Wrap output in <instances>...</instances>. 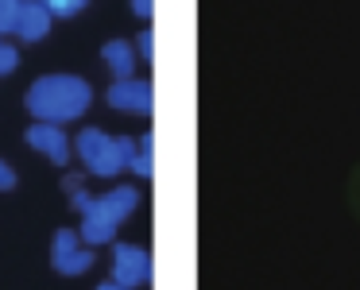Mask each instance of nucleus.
I'll return each instance as SVG.
<instances>
[{
    "label": "nucleus",
    "mask_w": 360,
    "mask_h": 290,
    "mask_svg": "<svg viewBox=\"0 0 360 290\" xmlns=\"http://www.w3.org/2000/svg\"><path fill=\"white\" fill-rule=\"evenodd\" d=\"M94 93L82 78L74 74H47L32 86L27 93V112L43 124H66V120H78L89 109Z\"/></svg>",
    "instance_id": "nucleus-1"
},
{
    "label": "nucleus",
    "mask_w": 360,
    "mask_h": 290,
    "mask_svg": "<svg viewBox=\"0 0 360 290\" xmlns=\"http://www.w3.org/2000/svg\"><path fill=\"white\" fill-rule=\"evenodd\" d=\"M78 155H82V163H86L94 174L112 178V174H120L124 166H132L136 143L128 140V136L117 140V136L101 132V128H86V132L78 136Z\"/></svg>",
    "instance_id": "nucleus-2"
},
{
    "label": "nucleus",
    "mask_w": 360,
    "mask_h": 290,
    "mask_svg": "<svg viewBox=\"0 0 360 290\" xmlns=\"http://www.w3.org/2000/svg\"><path fill=\"white\" fill-rule=\"evenodd\" d=\"M136 205H140V194H136L132 186H117V190H109V194L94 197V205L86 209V220H82V240H89V244L112 240L117 225L136 209Z\"/></svg>",
    "instance_id": "nucleus-3"
},
{
    "label": "nucleus",
    "mask_w": 360,
    "mask_h": 290,
    "mask_svg": "<svg viewBox=\"0 0 360 290\" xmlns=\"http://www.w3.org/2000/svg\"><path fill=\"white\" fill-rule=\"evenodd\" d=\"M112 282H120V286H140V282L151 279V256L143 248H132V244H120L117 251H112Z\"/></svg>",
    "instance_id": "nucleus-4"
},
{
    "label": "nucleus",
    "mask_w": 360,
    "mask_h": 290,
    "mask_svg": "<svg viewBox=\"0 0 360 290\" xmlns=\"http://www.w3.org/2000/svg\"><path fill=\"white\" fill-rule=\"evenodd\" d=\"M51 263H55V271H63V275H82L89 263H94V251L82 248L78 232L63 228V232L55 236V248H51Z\"/></svg>",
    "instance_id": "nucleus-5"
},
{
    "label": "nucleus",
    "mask_w": 360,
    "mask_h": 290,
    "mask_svg": "<svg viewBox=\"0 0 360 290\" xmlns=\"http://www.w3.org/2000/svg\"><path fill=\"white\" fill-rule=\"evenodd\" d=\"M109 105H112V109H124V112H140V117H148L151 105H155L151 81L117 78V86H109Z\"/></svg>",
    "instance_id": "nucleus-6"
},
{
    "label": "nucleus",
    "mask_w": 360,
    "mask_h": 290,
    "mask_svg": "<svg viewBox=\"0 0 360 290\" xmlns=\"http://www.w3.org/2000/svg\"><path fill=\"white\" fill-rule=\"evenodd\" d=\"M27 143L39 147L51 163H58V166L70 163V140L63 136V128H58V124H43V120H35V124L27 128Z\"/></svg>",
    "instance_id": "nucleus-7"
},
{
    "label": "nucleus",
    "mask_w": 360,
    "mask_h": 290,
    "mask_svg": "<svg viewBox=\"0 0 360 290\" xmlns=\"http://www.w3.org/2000/svg\"><path fill=\"white\" fill-rule=\"evenodd\" d=\"M51 12L43 8V0H24V8H20V20H16V35L24 43H39L43 35L51 32Z\"/></svg>",
    "instance_id": "nucleus-8"
},
{
    "label": "nucleus",
    "mask_w": 360,
    "mask_h": 290,
    "mask_svg": "<svg viewBox=\"0 0 360 290\" xmlns=\"http://www.w3.org/2000/svg\"><path fill=\"white\" fill-rule=\"evenodd\" d=\"M105 62H109V70L117 74V78H132V66H136V55H132V47H128L124 39H112V43H105Z\"/></svg>",
    "instance_id": "nucleus-9"
},
{
    "label": "nucleus",
    "mask_w": 360,
    "mask_h": 290,
    "mask_svg": "<svg viewBox=\"0 0 360 290\" xmlns=\"http://www.w3.org/2000/svg\"><path fill=\"white\" fill-rule=\"evenodd\" d=\"M132 171L140 174V178H151V171H155V140H151V132L143 136L140 143H136V155H132Z\"/></svg>",
    "instance_id": "nucleus-10"
},
{
    "label": "nucleus",
    "mask_w": 360,
    "mask_h": 290,
    "mask_svg": "<svg viewBox=\"0 0 360 290\" xmlns=\"http://www.w3.org/2000/svg\"><path fill=\"white\" fill-rule=\"evenodd\" d=\"M20 8H24V0H0V35H4V32H16Z\"/></svg>",
    "instance_id": "nucleus-11"
},
{
    "label": "nucleus",
    "mask_w": 360,
    "mask_h": 290,
    "mask_svg": "<svg viewBox=\"0 0 360 290\" xmlns=\"http://www.w3.org/2000/svg\"><path fill=\"white\" fill-rule=\"evenodd\" d=\"M86 4L89 0H43V8H47L51 16H78Z\"/></svg>",
    "instance_id": "nucleus-12"
},
{
    "label": "nucleus",
    "mask_w": 360,
    "mask_h": 290,
    "mask_svg": "<svg viewBox=\"0 0 360 290\" xmlns=\"http://www.w3.org/2000/svg\"><path fill=\"white\" fill-rule=\"evenodd\" d=\"M16 62H20L16 47H4V43H0V74H12V70H16Z\"/></svg>",
    "instance_id": "nucleus-13"
},
{
    "label": "nucleus",
    "mask_w": 360,
    "mask_h": 290,
    "mask_svg": "<svg viewBox=\"0 0 360 290\" xmlns=\"http://www.w3.org/2000/svg\"><path fill=\"white\" fill-rule=\"evenodd\" d=\"M140 58H148V62L155 58V39H151V32L140 35Z\"/></svg>",
    "instance_id": "nucleus-14"
},
{
    "label": "nucleus",
    "mask_w": 360,
    "mask_h": 290,
    "mask_svg": "<svg viewBox=\"0 0 360 290\" xmlns=\"http://www.w3.org/2000/svg\"><path fill=\"white\" fill-rule=\"evenodd\" d=\"M12 186H16V171L8 163H0V190H12Z\"/></svg>",
    "instance_id": "nucleus-15"
},
{
    "label": "nucleus",
    "mask_w": 360,
    "mask_h": 290,
    "mask_svg": "<svg viewBox=\"0 0 360 290\" xmlns=\"http://www.w3.org/2000/svg\"><path fill=\"white\" fill-rule=\"evenodd\" d=\"M151 8H155V0H132V12H136L140 20H148Z\"/></svg>",
    "instance_id": "nucleus-16"
},
{
    "label": "nucleus",
    "mask_w": 360,
    "mask_h": 290,
    "mask_svg": "<svg viewBox=\"0 0 360 290\" xmlns=\"http://www.w3.org/2000/svg\"><path fill=\"white\" fill-rule=\"evenodd\" d=\"M97 290H128V286H120V282H101Z\"/></svg>",
    "instance_id": "nucleus-17"
}]
</instances>
